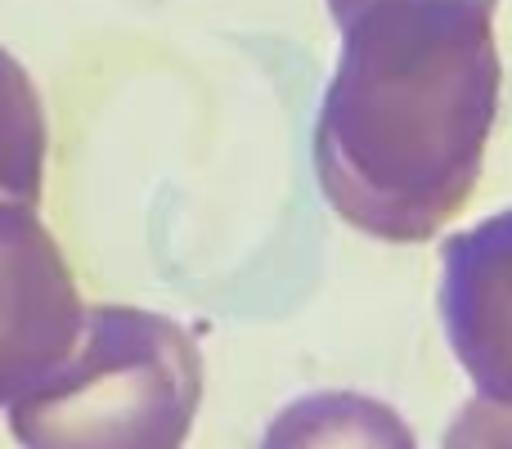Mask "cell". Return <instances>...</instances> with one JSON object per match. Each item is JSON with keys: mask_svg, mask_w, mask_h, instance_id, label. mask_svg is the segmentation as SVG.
Listing matches in <instances>:
<instances>
[{"mask_svg": "<svg viewBox=\"0 0 512 449\" xmlns=\"http://www.w3.org/2000/svg\"><path fill=\"white\" fill-rule=\"evenodd\" d=\"M445 449H512V405L499 400L463 405V414L445 432Z\"/></svg>", "mask_w": 512, "mask_h": 449, "instance_id": "8992f818", "label": "cell"}, {"mask_svg": "<svg viewBox=\"0 0 512 449\" xmlns=\"http://www.w3.org/2000/svg\"><path fill=\"white\" fill-rule=\"evenodd\" d=\"M32 207L36 198L0 185V405L41 387L86 328L77 288Z\"/></svg>", "mask_w": 512, "mask_h": 449, "instance_id": "3957f363", "label": "cell"}, {"mask_svg": "<svg viewBox=\"0 0 512 449\" xmlns=\"http://www.w3.org/2000/svg\"><path fill=\"white\" fill-rule=\"evenodd\" d=\"M198 391V351L176 324L95 310L77 351L9 405V427L27 449H180Z\"/></svg>", "mask_w": 512, "mask_h": 449, "instance_id": "7a4b0ae2", "label": "cell"}, {"mask_svg": "<svg viewBox=\"0 0 512 449\" xmlns=\"http://www.w3.org/2000/svg\"><path fill=\"white\" fill-rule=\"evenodd\" d=\"M261 449H414V432L396 409L333 391L288 405L270 423Z\"/></svg>", "mask_w": 512, "mask_h": 449, "instance_id": "277c9868", "label": "cell"}, {"mask_svg": "<svg viewBox=\"0 0 512 449\" xmlns=\"http://www.w3.org/2000/svg\"><path fill=\"white\" fill-rule=\"evenodd\" d=\"M477 59H490L486 9L477 0H391L351 27L342 77L324 99L319 167L328 185L369 149V162H360V171L337 189L346 203L369 171L373 198L360 212L369 229L409 238L405 153L423 158L441 216L468 194L495 104V63L454 68Z\"/></svg>", "mask_w": 512, "mask_h": 449, "instance_id": "6da1fadb", "label": "cell"}, {"mask_svg": "<svg viewBox=\"0 0 512 449\" xmlns=\"http://www.w3.org/2000/svg\"><path fill=\"white\" fill-rule=\"evenodd\" d=\"M45 126L23 68L0 50V185L41 198Z\"/></svg>", "mask_w": 512, "mask_h": 449, "instance_id": "5b68a950", "label": "cell"}]
</instances>
